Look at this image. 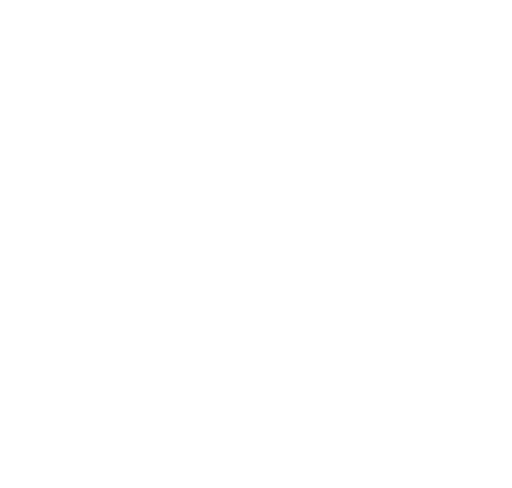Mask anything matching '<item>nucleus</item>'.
I'll list each match as a JSON object with an SVG mask.
<instances>
[]
</instances>
